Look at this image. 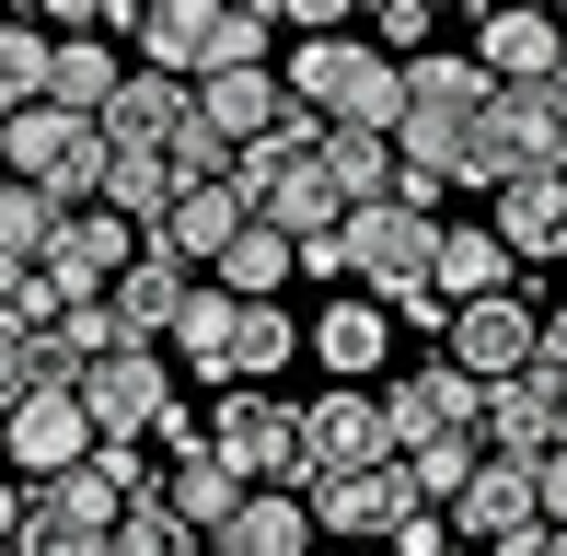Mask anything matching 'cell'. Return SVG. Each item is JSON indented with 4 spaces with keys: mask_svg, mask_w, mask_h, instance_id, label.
I'll use <instances>...</instances> for the list:
<instances>
[{
    "mask_svg": "<svg viewBox=\"0 0 567 556\" xmlns=\"http://www.w3.org/2000/svg\"><path fill=\"white\" fill-rule=\"evenodd\" d=\"M23 534H35V487H23V475H0V556H12Z\"/></svg>",
    "mask_w": 567,
    "mask_h": 556,
    "instance_id": "f35d334b",
    "label": "cell"
},
{
    "mask_svg": "<svg viewBox=\"0 0 567 556\" xmlns=\"http://www.w3.org/2000/svg\"><path fill=\"white\" fill-rule=\"evenodd\" d=\"M174 406V360L163 348H116V360H93L82 371V418H93V441H151Z\"/></svg>",
    "mask_w": 567,
    "mask_h": 556,
    "instance_id": "ba28073f",
    "label": "cell"
},
{
    "mask_svg": "<svg viewBox=\"0 0 567 556\" xmlns=\"http://www.w3.org/2000/svg\"><path fill=\"white\" fill-rule=\"evenodd\" d=\"M556 406H567V394L545 383V371H522V383H486L475 441L498 452V464H545V452H556Z\"/></svg>",
    "mask_w": 567,
    "mask_h": 556,
    "instance_id": "d6986e66",
    "label": "cell"
},
{
    "mask_svg": "<svg viewBox=\"0 0 567 556\" xmlns=\"http://www.w3.org/2000/svg\"><path fill=\"white\" fill-rule=\"evenodd\" d=\"M290 360H313V325L290 313V301H244V325H231V383H255V394H278V371ZM220 383V394H231Z\"/></svg>",
    "mask_w": 567,
    "mask_h": 556,
    "instance_id": "44dd1931",
    "label": "cell"
},
{
    "mask_svg": "<svg viewBox=\"0 0 567 556\" xmlns=\"http://www.w3.org/2000/svg\"><path fill=\"white\" fill-rule=\"evenodd\" d=\"M209 23H220V0H163V12L140 23V70L197 82V70H209Z\"/></svg>",
    "mask_w": 567,
    "mask_h": 556,
    "instance_id": "4316f807",
    "label": "cell"
},
{
    "mask_svg": "<svg viewBox=\"0 0 567 556\" xmlns=\"http://www.w3.org/2000/svg\"><path fill=\"white\" fill-rule=\"evenodd\" d=\"M324 186L348 209H382V197H405V151L371 140V128H324Z\"/></svg>",
    "mask_w": 567,
    "mask_h": 556,
    "instance_id": "d4e9b609",
    "label": "cell"
},
{
    "mask_svg": "<svg viewBox=\"0 0 567 556\" xmlns=\"http://www.w3.org/2000/svg\"><path fill=\"white\" fill-rule=\"evenodd\" d=\"M0 464H12L23 487H59L70 464H93V418H82V394H23V406L0 418Z\"/></svg>",
    "mask_w": 567,
    "mask_h": 556,
    "instance_id": "9c48e42d",
    "label": "cell"
},
{
    "mask_svg": "<svg viewBox=\"0 0 567 556\" xmlns=\"http://www.w3.org/2000/svg\"><path fill=\"white\" fill-rule=\"evenodd\" d=\"M533 348H545V313L509 290V301H463L452 337H441V360H452V371H475V383H522Z\"/></svg>",
    "mask_w": 567,
    "mask_h": 556,
    "instance_id": "30bf717a",
    "label": "cell"
},
{
    "mask_svg": "<svg viewBox=\"0 0 567 556\" xmlns=\"http://www.w3.org/2000/svg\"><path fill=\"white\" fill-rule=\"evenodd\" d=\"M290 105L313 116V128H371V140H394L405 128V70L382 59L371 35H313V47H290Z\"/></svg>",
    "mask_w": 567,
    "mask_h": 556,
    "instance_id": "7a4b0ae2",
    "label": "cell"
},
{
    "mask_svg": "<svg viewBox=\"0 0 567 556\" xmlns=\"http://www.w3.org/2000/svg\"><path fill=\"white\" fill-rule=\"evenodd\" d=\"M394 522H417V487H405V464L324 475V487H313V534H337V545H394Z\"/></svg>",
    "mask_w": 567,
    "mask_h": 556,
    "instance_id": "9a60e30c",
    "label": "cell"
},
{
    "mask_svg": "<svg viewBox=\"0 0 567 556\" xmlns=\"http://www.w3.org/2000/svg\"><path fill=\"white\" fill-rule=\"evenodd\" d=\"M463 59H475L498 93H545L567 70V23L556 12H486L475 0V47H463Z\"/></svg>",
    "mask_w": 567,
    "mask_h": 556,
    "instance_id": "8fae6325",
    "label": "cell"
},
{
    "mask_svg": "<svg viewBox=\"0 0 567 556\" xmlns=\"http://www.w3.org/2000/svg\"><path fill=\"white\" fill-rule=\"evenodd\" d=\"M301 278H348V233H324V244H301ZM359 290V278H348Z\"/></svg>",
    "mask_w": 567,
    "mask_h": 556,
    "instance_id": "60d3db41",
    "label": "cell"
},
{
    "mask_svg": "<svg viewBox=\"0 0 567 556\" xmlns=\"http://www.w3.org/2000/svg\"><path fill=\"white\" fill-rule=\"evenodd\" d=\"M209 556H231V545H209Z\"/></svg>",
    "mask_w": 567,
    "mask_h": 556,
    "instance_id": "f6af8a7d",
    "label": "cell"
},
{
    "mask_svg": "<svg viewBox=\"0 0 567 556\" xmlns=\"http://www.w3.org/2000/svg\"><path fill=\"white\" fill-rule=\"evenodd\" d=\"M220 70H278V12L220 0V23H209V70H197V82H220Z\"/></svg>",
    "mask_w": 567,
    "mask_h": 556,
    "instance_id": "1f68e13d",
    "label": "cell"
},
{
    "mask_svg": "<svg viewBox=\"0 0 567 556\" xmlns=\"http://www.w3.org/2000/svg\"><path fill=\"white\" fill-rule=\"evenodd\" d=\"M556 452H567V406H556Z\"/></svg>",
    "mask_w": 567,
    "mask_h": 556,
    "instance_id": "7bdbcfd3",
    "label": "cell"
},
{
    "mask_svg": "<svg viewBox=\"0 0 567 556\" xmlns=\"http://www.w3.org/2000/svg\"><path fill=\"white\" fill-rule=\"evenodd\" d=\"M313 371H337V383L382 394V371H405V360H394V313H382L371 290H337V301L313 313Z\"/></svg>",
    "mask_w": 567,
    "mask_h": 556,
    "instance_id": "4fadbf2b",
    "label": "cell"
},
{
    "mask_svg": "<svg viewBox=\"0 0 567 556\" xmlns=\"http://www.w3.org/2000/svg\"><path fill=\"white\" fill-rule=\"evenodd\" d=\"M197 278H209V267H186V256H174L163 233H151L140 256H127V278L105 290V301H116V325H127V348H174V325H186Z\"/></svg>",
    "mask_w": 567,
    "mask_h": 556,
    "instance_id": "7c38bea8",
    "label": "cell"
},
{
    "mask_svg": "<svg viewBox=\"0 0 567 556\" xmlns=\"http://www.w3.org/2000/svg\"><path fill=\"white\" fill-rule=\"evenodd\" d=\"M509 278H522V256H509L486 220H441V301L463 313V301H509Z\"/></svg>",
    "mask_w": 567,
    "mask_h": 556,
    "instance_id": "7402d4cb",
    "label": "cell"
},
{
    "mask_svg": "<svg viewBox=\"0 0 567 556\" xmlns=\"http://www.w3.org/2000/svg\"><path fill=\"white\" fill-rule=\"evenodd\" d=\"M533 498H545V522L567 534V452H545V464H533Z\"/></svg>",
    "mask_w": 567,
    "mask_h": 556,
    "instance_id": "ab89813d",
    "label": "cell"
},
{
    "mask_svg": "<svg viewBox=\"0 0 567 556\" xmlns=\"http://www.w3.org/2000/svg\"><path fill=\"white\" fill-rule=\"evenodd\" d=\"M475 464H486V441H429V452H405V487H417V511H452V498L475 487Z\"/></svg>",
    "mask_w": 567,
    "mask_h": 556,
    "instance_id": "d6a6232c",
    "label": "cell"
},
{
    "mask_svg": "<svg viewBox=\"0 0 567 556\" xmlns=\"http://www.w3.org/2000/svg\"><path fill=\"white\" fill-rule=\"evenodd\" d=\"M371 47H382V59H429V0H371Z\"/></svg>",
    "mask_w": 567,
    "mask_h": 556,
    "instance_id": "e575fe53",
    "label": "cell"
},
{
    "mask_svg": "<svg viewBox=\"0 0 567 556\" xmlns=\"http://www.w3.org/2000/svg\"><path fill=\"white\" fill-rule=\"evenodd\" d=\"M186 116H197V82H163V70H127V93L105 105V151H163V163H174Z\"/></svg>",
    "mask_w": 567,
    "mask_h": 556,
    "instance_id": "ffe728a7",
    "label": "cell"
},
{
    "mask_svg": "<svg viewBox=\"0 0 567 556\" xmlns=\"http://www.w3.org/2000/svg\"><path fill=\"white\" fill-rule=\"evenodd\" d=\"M452 534L475 545V556H509L522 534H545V498H533V464H498V452H486V464H475V487L452 498Z\"/></svg>",
    "mask_w": 567,
    "mask_h": 556,
    "instance_id": "5bb4252c",
    "label": "cell"
},
{
    "mask_svg": "<svg viewBox=\"0 0 567 556\" xmlns=\"http://www.w3.org/2000/svg\"><path fill=\"white\" fill-rule=\"evenodd\" d=\"M0 174H12V186H47L59 209H93V197H105V128L70 116V105H35V116L0 128Z\"/></svg>",
    "mask_w": 567,
    "mask_h": 556,
    "instance_id": "3957f363",
    "label": "cell"
},
{
    "mask_svg": "<svg viewBox=\"0 0 567 556\" xmlns=\"http://www.w3.org/2000/svg\"><path fill=\"white\" fill-rule=\"evenodd\" d=\"M23 394H35V325H12V313H0V418H12Z\"/></svg>",
    "mask_w": 567,
    "mask_h": 556,
    "instance_id": "8d00e7d4",
    "label": "cell"
},
{
    "mask_svg": "<svg viewBox=\"0 0 567 556\" xmlns=\"http://www.w3.org/2000/svg\"><path fill=\"white\" fill-rule=\"evenodd\" d=\"M244 498H255V487L220 464V452H186V464H163V511H174V522H197L209 545L231 534V511H244Z\"/></svg>",
    "mask_w": 567,
    "mask_h": 556,
    "instance_id": "cb8c5ba5",
    "label": "cell"
},
{
    "mask_svg": "<svg viewBox=\"0 0 567 556\" xmlns=\"http://www.w3.org/2000/svg\"><path fill=\"white\" fill-rule=\"evenodd\" d=\"M59 348H70V360H116V348H127V325H116V301H82V313H59Z\"/></svg>",
    "mask_w": 567,
    "mask_h": 556,
    "instance_id": "d590c367",
    "label": "cell"
},
{
    "mask_svg": "<svg viewBox=\"0 0 567 556\" xmlns=\"http://www.w3.org/2000/svg\"><path fill=\"white\" fill-rule=\"evenodd\" d=\"M209 278H220L231 301H278V290H290V278H301V244H290V233H267V220H255V233L231 244V256H220Z\"/></svg>",
    "mask_w": 567,
    "mask_h": 556,
    "instance_id": "f546056e",
    "label": "cell"
},
{
    "mask_svg": "<svg viewBox=\"0 0 567 556\" xmlns=\"http://www.w3.org/2000/svg\"><path fill=\"white\" fill-rule=\"evenodd\" d=\"M475 418H486V383H475V371H452L441 348H429V360H405L394 383H382L394 464H405V452H429V441H475Z\"/></svg>",
    "mask_w": 567,
    "mask_h": 556,
    "instance_id": "8992f818",
    "label": "cell"
},
{
    "mask_svg": "<svg viewBox=\"0 0 567 556\" xmlns=\"http://www.w3.org/2000/svg\"><path fill=\"white\" fill-rule=\"evenodd\" d=\"M70 220H82V209H59L47 186H12V174H0V256L47 267V256H59V233H70Z\"/></svg>",
    "mask_w": 567,
    "mask_h": 556,
    "instance_id": "4dcf8cb0",
    "label": "cell"
},
{
    "mask_svg": "<svg viewBox=\"0 0 567 556\" xmlns=\"http://www.w3.org/2000/svg\"><path fill=\"white\" fill-rule=\"evenodd\" d=\"M12 556H116V534H82V522H47L35 511V534H23Z\"/></svg>",
    "mask_w": 567,
    "mask_h": 556,
    "instance_id": "74e56055",
    "label": "cell"
},
{
    "mask_svg": "<svg viewBox=\"0 0 567 556\" xmlns=\"http://www.w3.org/2000/svg\"><path fill=\"white\" fill-rule=\"evenodd\" d=\"M47 82H59V35L12 12V23H0V128H12V116H35Z\"/></svg>",
    "mask_w": 567,
    "mask_h": 556,
    "instance_id": "83f0119b",
    "label": "cell"
},
{
    "mask_svg": "<svg viewBox=\"0 0 567 556\" xmlns=\"http://www.w3.org/2000/svg\"><path fill=\"white\" fill-rule=\"evenodd\" d=\"M486 116H498V82H486L475 59H452V47H429V59H405V174H429V186H486L498 197V140H486Z\"/></svg>",
    "mask_w": 567,
    "mask_h": 556,
    "instance_id": "6da1fadb",
    "label": "cell"
},
{
    "mask_svg": "<svg viewBox=\"0 0 567 556\" xmlns=\"http://www.w3.org/2000/svg\"><path fill=\"white\" fill-rule=\"evenodd\" d=\"M0 475H12V464H0Z\"/></svg>",
    "mask_w": 567,
    "mask_h": 556,
    "instance_id": "bcb514c9",
    "label": "cell"
},
{
    "mask_svg": "<svg viewBox=\"0 0 567 556\" xmlns=\"http://www.w3.org/2000/svg\"><path fill=\"white\" fill-rule=\"evenodd\" d=\"M486 140H498V186H522V174H567V105H556V82L545 93H498Z\"/></svg>",
    "mask_w": 567,
    "mask_h": 556,
    "instance_id": "ac0fdd59",
    "label": "cell"
},
{
    "mask_svg": "<svg viewBox=\"0 0 567 556\" xmlns=\"http://www.w3.org/2000/svg\"><path fill=\"white\" fill-rule=\"evenodd\" d=\"M197 116H209V140H231V151H267L301 105H290L278 70H220V82H197Z\"/></svg>",
    "mask_w": 567,
    "mask_h": 556,
    "instance_id": "2e32d148",
    "label": "cell"
},
{
    "mask_svg": "<svg viewBox=\"0 0 567 556\" xmlns=\"http://www.w3.org/2000/svg\"><path fill=\"white\" fill-rule=\"evenodd\" d=\"M371 464H394L382 394H359V383H324L313 406H301V498H313L324 475H371Z\"/></svg>",
    "mask_w": 567,
    "mask_h": 556,
    "instance_id": "52a82bcc",
    "label": "cell"
},
{
    "mask_svg": "<svg viewBox=\"0 0 567 556\" xmlns=\"http://www.w3.org/2000/svg\"><path fill=\"white\" fill-rule=\"evenodd\" d=\"M556 105H567V70H556Z\"/></svg>",
    "mask_w": 567,
    "mask_h": 556,
    "instance_id": "ee69618b",
    "label": "cell"
},
{
    "mask_svg": "<svg viewBox=\"0 0 567 556\" xmlns=\"http://www.w3.org/2000/svg\"><path fill=\"white\" fill-rule=\"evenodd\" d=\"M209 452L244 475V487H301V406L231 383V394H209Z\"/></svg>",
    "mask_w": 567,
    "mask_h": 556,
    "instance_id": "5b68a950",
    "label": "cell"
},
{
    "mask_svg": "<svg viewBox=\"0 0 567 556\" xmlns=\"http://www.w3.org/2000/svg\"><path fill=\"white\" fill-rule=\"evenodd\" d=\"M509 556H567V534H556V522H545V534H522V545H509Z\"/></svg>",
    "mask_w": 567,
    "mask_h": 556,
    "instance_id": "b9f144b4",
    "label": "cell"
},
{
    "mask_svg": "<svg viewBox=\"0 0 567 556\" xmlns=\"http://www.w3.org/2000/svg\"><path fill=\"white\" fill-rule=\"evenodd\" d=\"M220 545L231 556H313V498H301V487H255Z\"/></svg>",
    "mask_w": 567,
    "mask_h": 556,
    "instance_id": "484cf974",
    "label": "cell"
},
{
    "mask_svg": "<svg viewBox=\"0 0 567 556\" xmlns=\"http://www.w3.org/2000/svg\"><path fill=\"white\" fill-rule=\"evenodd\" d=\"M486 233L522 267H567V174H522V186L486 197Z\"/></svg>",
    "mask_w": 567,
    "mask_h": 556,
    "instance_id": "e0dca14e",
    "label": "cell"
},
{
    "mask_svg": "<svg viewBox=\"0 0 567 556\" xmlns=\"http://www.w3.org/2000/svg\"><path fill=\"white\" fill-rule=\"evenodd\" d=\"M348 278L394 313L405 290H429L441 278V209H405V197H382V209H348Z\"/></svg>",
    "mask_w": 567,
    "mask_h": 556,
    "instance_id": "277c9868",
    "label": "cell"
},
{
    "mask_svg": "<svg viewBox=\"0 0 567 556\" xmlns=\"http://www.w3.org/2000/svg\"><path fill=\"white\" fill-rule=\"evenodd\" d=\"M231 325H244V301H231L220 278H197L186 325H174V360H186V371H209V383H231Z\"/></svg>",
    "mask_w": 567,
    "mask_h": 556,
    "instance_id": "f1b7e54d",
    "label": "cell"
},
{
    "mask_svg": "<svg viewBox=\"0 0 567 556\" xmlns=\"http://www.w3.org/2000/svg\"><path fill=\"white\" fill-rule=\"evenodd\" d=\"M116 556H209V534H197V522H174L163 498H140V511L116 522Z\"/></svg>",
    "mask_w": 567,
    "mask_h": 556,
    "instance_id": "836d02e7",
    "label": "cell"
},
{
    "mask_svg": "<svg viewBox=\"0 0 567 556\" xmlns=\"http://www.w3.org/2000/svg\"><path fill=\"white\" fill-rule=\"evenodd\" d=\"M244 233H255L244 186H186V197H174V220H163V244H174L186 267H220V256H231Z\"/></svg>",
    "mask_w": 567,
    "mask_h": 556,
    "instance_id": "603a6c76",
    "label": "cell"
}]
</instances>
